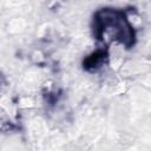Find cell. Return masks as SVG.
<instances>
[{
  "mask_svg": "<svg viewBox=\"0 0 151 151\" xmlns=\"http://www.w3.org/2000/svg\"><path fill=\"white\" fill-rule=\"evenodd\" d=\"M96 29L98 37L106 44L118 41L130 46L133 40V29L124 13L116 9H104L97 14Z\"/></svg>",
  "mask_w": 151,
  "mask_h": 151,
  "instance_id": "obj_1",
  "label": "cell"
}]
</instances>
